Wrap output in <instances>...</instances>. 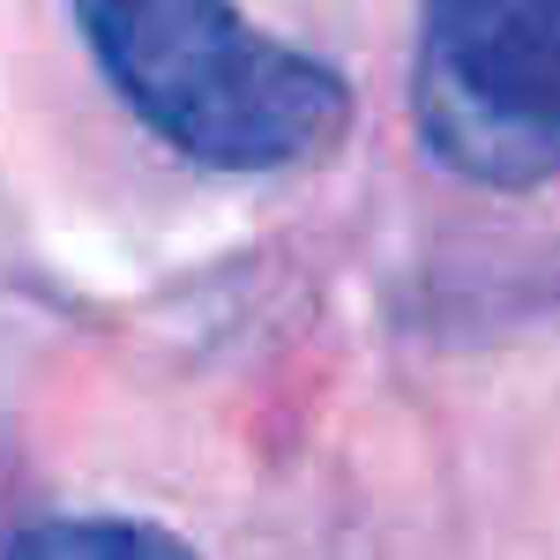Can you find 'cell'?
<instances>
[{
    "label": "cell",
    "instance_id": "cell-2",
    "mask_svg": "<svg viewBox=\"0 0 560 560\" xmlns=\"http://www.w3.org/2000/svg\"><path fill=\"white\" fill-rule=\"evenodd\" d=\"M419 135L478 187L560 173V0H427Z\"/></svg>",
    "mask_w": 560,
    "mask_h": 560
},
{
    "label": "cell",
    "instance_id": "cell-3",
    "mask_svg": "<svg viewBox=\"0 0 560 560\" xmlns=\"http://www.w3.org/2000/svg\"><path fill=\"white\" fill-rule=\"evenodd\" d=\"M0 560H195L173 530L135 516H15L0 523Z\"/></svg>",
    "mask_w": 560,
    "mask_h": 560
},
{
    "label": "cell",
    "instance_id": "cell-1",
    "mask_svg": "<svg viewBox=\"0 0 560 560\" xmlns=\"http://www.w3.org/2000/svg\"><path fill=\"white\" fill-rule=\"evenodd\" d=\"M97 68L179 158L269 173L345 128V83L232 0H75Z\"/></svg>",
    "mask_w": 560,
    "mask_h": 560
}]
</instances>
